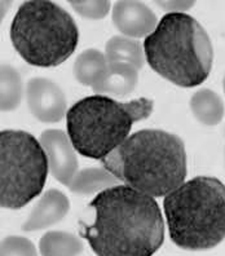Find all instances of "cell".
Returning a JSON list of instances; mask_svg holds the SVG:
<instances>
[{"mask_svg": "<svg viewBox=\"0 0 225 256\" xmlns=\"http://www.w3.org/2000/svg\"><path fill=\"white\" fill-rule=\"evenodd\" d=\"M79 222V233L97 256H153L164 242L156 200L127 185L100 192Z\"/></svg>", "mask_w": 225, "mask_h": 256, "instance_id": "1", "label": "cell"}, {"mask_svg": "<svg viewBox=\"0 0 225 256\" xmlns=\"http://www.w3.org/2000/svg\"><path fill=\"white\" fill-rule=\"evenodd\" d=\"M101 163L119 182L153 198L178 189L188 174L184 141L162 130L134 132Z\"/></svg>", "mask_w": 225, "mask_h": 256, "instance_id": "2", "label": "cell"}, {"mask_svg": "<svg viewBox=\"0 0 225 256\" xmlns=\"http://www.w3.org/2000/svg\"><path fill=\"white\" fill-rule=\"evenodd\" d=\"M156 74L182 88L202 84L212 70L214 47L204 28L186 13H167L144 40Z\"/></svg>", "mask_w": 225, "mask_h": 256, "instance_id": "3", "label": "cell"}, {"mask_svg": "<svg viewBox=\"0 0 225 256\" xmlns=\"http://www.w3.org/2000/svg\"><path fill=\"white\" fill-rule=\"evenodd\" d=\"M163 208L171 240L188 251L214 248L225 240V185L197 176L167 194Z\"/></svg>", "mask_w": 225, "mask_h": 256, "instance_id": "4", "label": "cell"}, {"mask_svg": "<svg viewBox=\"0 0 225 256\" xmlns=\"http://www.w3.org/2000/svg\"><path fill=\"white\" fill-rule=\"evenodd\" d=\"M154 110L152 98L120 102L104 94L75 102L66 114L68 136L80 156L102 160L130 138L132 126Z\"/></svg>", "mask_w": 225, "mask_h": 256, "instance_id": "5", "label": "cell"}, {"mask_svg": "<svg viewBox=\"0 0 225 256\" xmlns=\"http://www.w3.org/2000/svg\"><path fill=\"white\" fill-rule=\"evenodd\" d=\"M10 40L26 62L54 68L76 50L79 30L70 13L48 0L22 3L10 25Z\"/></svg>", "mask_w": 225, "mask_h": 256, "instance_id": "6", "label": "cell"}, {"mask_svg": "<svg viewBox=\"0 0 225 256\" xmlns=\"http://www.w3.org/2000/svg\"><path fill=\"white\" fill-rule=\"evenodd\" d=\"M47 154L32 134L16 130L0 132V203L18 210L32 202L47 182Z\"/></svg>", "mask_w": 225, "mask_h": 256, "instance_id": "7", "label": "cell"}, {"mask_svg": "<svg viewBox=\"0 0 225 256\" xmlns=\"http://www.w3.org/2000/svg\"><path fill=\"white\" fill-rule=\"evenodd\" d=\"M26 100L32 116L43 123H57L68 114L62 90L47 78H32L26 86Z\"/></svg>", "mask_w": 225, "mask_h": 256, "instance_id": "8", "label": "cell"}, {"mask_svg": "<svg viewBox=\"0 0 225 256\" xmlns=\"http://www.w3.org/2000/svg\"><path fill=\"white\" fill-rule=\"evenodd\" d=\"M40 144L47 154L52 176L69 188L78 174V158L69 136L61 130H46L40 134Z\"/></svg>", "mask_w": 225, "mask_h": 256, "instance_id": "9", "label": "cell"}, {"mask_svg": "<svg viewBox=\"0 0 225 256\" xmlns=\"http://www.w3.org/2000/svg\"><path fill=\"white\" fill-rule=\"evenodd\" d=\"M112 24L127 38L149 36L156 28V13L136 0H119L112 6Z\"/></svg>", "mask_w": 225, "mask_h": 256, "instance_id": "10", "label": "cell"}, {"mask_svg": "<svg viewBox=\"0 0 225 256\" xmlns=\"http://www.w3.org/2000/svg\"><path fill=\"white\" fill-rule=\"evenodd\" d=\"M69 210L70 202L66 194L57 189H50L38 200L28 219L22 225V230L35 232L50 228L61 222Z\"/></svg>", "mask_w": 225, "mask_h": 256, "instance_id": "11", "label": "cell"}, {"mask_svg": "<svg viewBox=\"0 0 225 256\" xmlns=\"http://www.w3.org/2000/svg\"><path fill=\"white\" fill-rule=\"evenodd\" d=\"M138 82V70L124 62H108L106 69L94 86L97 94L126 97L134 91Z\"/></svg>", "mask_w": 225, "mask_h": 256, "instance_id": "12", "label": "cell"}, {"mask_svg": "<svg viewBox=\"0 0 225 256\" xmlns=\"http://www.w3.org/2000/svg\"><path fill=\"white\" fill-rule=\"evenodd\" d=\"M189 105L196 119L204 126H218L224 118L225 106L222 97L208 88L196 92L190 97Z\"/></svg>", "mask_w": 225, "mask_h": 256, "instance_id": "13", "label": "cell"}, {"mask_svg": "<svg viewBox=\"0 0 225 256\" xmlns=\"http://www.w3.org/2000/svg\"><path fill=\"white\" fill-rule=\"evenodd\" d=\"M105 57L108 62H124L134 66L136 69H142L145 64L144 46L132 38L116 36L110 38L105 46Z\"/></svg>", "mask_w": 225, "mask_h": 256, "instance_id": "14", "label": "cell"}, {"mask_svg": "<svg viewBox=\"0 0 225 256\" xmlns=\"http://www.w3.org/2000/svg\"><path fill=\"white\" fill-rule=\"evenodd\" d=\"M119 180L106 168H84L79 171L69 185V189L79 196H90V194L104 192L109 188L116 186Z\"/></svg>", "mask_w": 225, "mask_h": 256, "instance_id": "15", "label": "cell"}, {"mask_svg": "<svg viewBox=\"0 0 225 256\" xmlns=\"http://www.w3.org/2000/svg\"><path fill=\"white\" fill-rule=\"evenodd\" d=\"M84 250L76 236L68 232H48L39 242L42 256H79Z\"/></svg>", "mask_w": 225, "mask_h": 256, "instance_id": "16", "label": "cell"}, {"mask_svg": "<svg viewBox=\"0 0 225 256\" xmlns=\"http://www.w3.org/2000/svg\"><path fill=\"white\" fill-rule=\"evenodd\" d=\"M108 66L105 54L97 50H86L74 62V76L83 86L94 87Z\"/></svg>", "mask_w": 225, "mask_h": 256, "instance_id": "17", "label": "cell"}, {"mask_svg": "<svg viewBox=\"0 0 225 256\" xmlns=\"http://www.w3.org/2000/svg\"><path fill=\"white\" fill-rule=\"evenodd\" d=\"M2 112H12L20 106L22 100V79L20 72L13 66L2 65Z\"/></svg>", "mask_w": 225, "mask_h": 256, "instance_id": "18", "label": "cell"}, {"mask_svg": "<svg viewBox=\"0 0 225 256\" xmlns=\"http://www.w3.org/2000/svg\"><path fill=\"white\" fill-rule=\"evenodd\" d=\"M70 6L82 17L88 20H102L110 10V3L105 0H78L70 2Z\"/></svg>", "mask_w": 225, "mask_h": 256, "instance_id": "19", "label": "cell"}, {"mask_svg": "<svg viewBox=\"0 0 225 256\" xmlns=\"http://www.w3.org/2000/svg\"><path fill=\"white\" fill-rule=\"evenodd\" d=\"M2 256H38V252L32 240L10 236L2 240Z\"/></svg>", "mask_w": 225, "mask_h": 256, "instance_id": "20", "label": "cell"}, {"mask_svg": "<svg viewBox=\"0 0 225 256\" xmlns=\"http://www.w3.org/2000/svg\"><path fill=\"white\" fill-rule=\"evenodd\" d=\"M160 10H166L168 13H184L185 10H190L196 4V2H178V0H170V2H156Z\"/></svg>", "mask_w": 225, "mask_h": 256, "instance_id": "21", "label": "cell"}, {"mask_svg": "<svg viewBox=\"0 0 225 256\" xmlns=\"http://www.w3.org/2000/svg\"><path fill=\"white\" fill-rule=\"evenodd\" d=\"M222 90H224V94H225V75H224V79H222Z\"/></svg>", "mask_w": 225, "mask_h": 256, "instance_id": "22", "label": "cell"}, {"mask_svg": "<svg viewBox=\"0 0 225 256\" xmlns=\"http://www.w3.org/2000/svg\"><path fill=\"white\" fill-rule=\"evenodd\" d=\"M224 160H225V148H224Z\"/></svg>", "mask_w": 225, "mask_h": 256, "instance_id": "23", "label": "cell"}]
</instances>
